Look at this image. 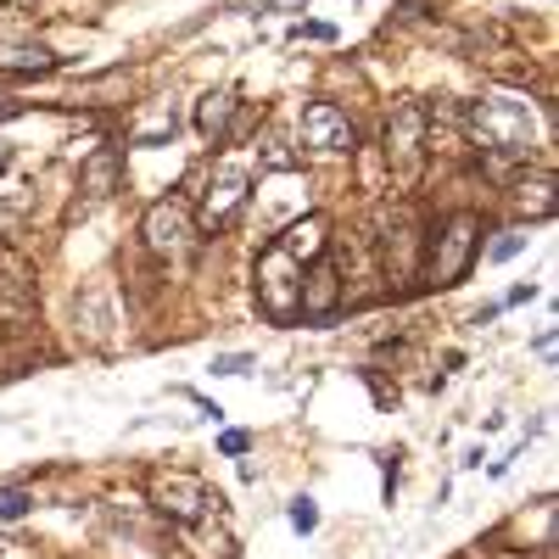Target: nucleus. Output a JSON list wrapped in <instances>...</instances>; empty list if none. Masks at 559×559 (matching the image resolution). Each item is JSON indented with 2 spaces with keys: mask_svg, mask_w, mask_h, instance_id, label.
<instances>
[{
  "mask_svg": "<svg viewBox=\"0 0 559 559\" xmlns=\"http://www.w3.org/2000/svg\"><path fill=\"white\" fill-rule=\"evenodd\" d=\"M386 168L403 179V185H414L419 179V163H426V107L419 102H403V107H392V118H386Z\"/></svg>",
  "mask_w": 559,
  "mask_h": 559,
  "instance_id": "nucleus-6",
  "label": "nucleus"
},
{
  "mask_svg": "<svg viewBox=\"0 0 559 559\" xmlns=\"http://www.w3.org/2000/svg\"><path fill=\"white\" fill-rule=\"evenodd\" d=\"M381 471H386V503L397 492V453H381Z\"/></svg>",
  "mask_w": 559,
  "mask_h": 559,
  "instance_id": "nucleus-24",
  "label": "nucleus"
},
{
  "mask_svg": "<svg viewBox=\"0 0 559 559\" xmlns=\"http://www.w3.org/2000/svg\"><path fill=\"white\" fill-rule=\"evenodd\" d=\"M302 34H308V39H336V28H331V23H302V28H297V39H302Z\"/></svg>",
  "mask_w": 559,
  "mask_h": 559,
  "instance_id": "nucleus-25",
  "label": "nucleus"
},
{
  "mask_svg": "<svg viewBox=\"0 0 559 559\" xmlns=\"http://www.w3.org/2000/svg\"><path fill=\"white\" fill-rule=\"evenodd\" d=\"M509 202H515L532 218H548L554 213V174H537V179H515V191H509Z\"/></svg>",
  "mask_w": 559,
  "mask_h": 559,
  "instance_id": "nucleus-17",
  "label": "nucleus"
},
{
  "mask_svg": "<svg viewBox=\"0 0 559 559\" xmlns=\"http://www.w3.org/2000/svg\"><path fill=\"white\" fill-rule=\"evenodd\" d=\"M347 308V280H342V269H336V258H313L308 269H302V302H297V313L308 319V324H324V319H336Z\"/></svg>",
  "mask_w": 559,
  "mask_h": 559,
  "instance_id": "nucleus-8",
  "label": "nucleus"
},
{
  "mask_svg": "<svg viewBox=\"0 0 559 559\" xmlns=\"http://www.w3.org/2000/svg\"><path fill=\"white\" fill-rule=\"evenodd\" d=\"M12 112H17V107H12V102H0V118H12Z\"/></svg>",
  "mask_w": 559,
  "mask_h": 559,
  "instance_id": "nucleus-27",
  "label": "nucleus"
},
{
  "mask_svg": "<svg viewBox=\"0 0 559 559\" xmlns=\"http://www.w3.org/2000/svg\"><path fill=\"white\" fill-rule=\"evenodd\" d=\"M247 448H252V437H247V431H224V437H218V453H229V459H241Z\"/></svg>",
  "mask_w": 559,
  "mask_h": 559,
  "instance_id": "nucleus-23",
  "label": "nucleus"
},
{
  "mask_svg": "<svg viewBox=\"0 0 559 559\" xmlns=\"http://www.w3.org/2000/svg\"><path fill=\"white\" fill-rule=\"evenodd\" d=\"M247 369H252L247 353H224V358H213V376H247Z\"/></svg>",
  "mask_w": 559,
  "mask_h": 559,
  "instance_id": "nucleus-21",
  "label": "nucleus"
},
{
  "mask_svg": "<svg viewBox=\"0 0 559 559\" xmlns=\"http://www.w3.org/2000/svg\"><path fill=\"white\" fill-rule=\"evenodd\" d=\"M476 252H481V213L459 207V213H448V218L437 224V236L426 241V258H419V274H426V286L448 292V286H459V280L471 274Z\"/></svg>",
  "mask_w": 559,
  "mask_h": 559,
  "instance_id": "nucleus-2",
  "label": "nucleus"
},
{
  "mask_svg": "<svg viewBox=\"0 0 559 559\" xmlns=\"http://www.w3.org/2000/svg\"><path fill=\"white\" fill-rule=\"evenodd\" d=\"M174 129H179V112H174V102H152L146 112H140V123L129 129V146H168V140H174Z\"/></svg>",
  "mask_w": 559,
  "mask_h": 559,
  "instance_id": "nucleus-14",
  "label": "nucleus"
},
{
  "mask_svg": "<svg viewBox=\"0 0 559 559\" xmlns=\"http://www.w3.org/2000/svg\"><path fill=\"white\" fill-rule=\"evenodd\" d=\"M118 174H123V157H118L112 146H102L96 157H90V163L79 168V185H84V197H90V202H107V197L118 191Z\"/></svg>",
  "mask_w": 559,
  "mask_h": 559,
  "instance_id": "nucleus-13",
  "label": "nucleus"
},
{
  "mask_svg": "<svg viewBox=\"0 0 559 559\" xmlns=\"http://www.w3.org/2000/svg\"><path fill=\"white\" fill-rule=\"evenodd\" d=\"M236 112H241L236 90H207V96L197 102V134L213 140V146H224V140L236 134Z\"/></svg>",
  "mask_w": 559,
  "mask_h": 559,
  "instance_id": "nucleus-12",
  "label": "nucleus"
},
{
  "mask_svg": "<svg viewBox=\"0 0 559 559\" xmlns=\"http://www.w3.org/2000/svg\"><path fill=\"white\" fill-rule=\"evenodd\" d=\"M292 526H297V532H313V526H319V509H313V498H297V503H292Z\"/></svg>",
  "mask_w": 559,
  "mask_h": 559,
  "instance_id": "nucleus-22",
  "label": "nucleus"
},
{
  "mask_svg": "<svg viewBox=\"0 0 559 559\" xmlns=\"http://www.w3.org/2000/svg\"><path fill=\"white\" fill-rule=\"evenodd\" d=\"M140 241H146V252L157 258H185L197 247V218H191V202L185 197H163L146 207V218H140Z\"/></svg>",
  "mask_w": 559,
  "mask_h": 559,
  "instance_id": "nucleus-5",
  "label": "nucleus"
},
{
  "mask_svg": "<svg viewBox=\"0 0 559 559\" xmlns=\"http://www.w3.org/2000/svg\"><path fill=\"white\" fill-rule=\"evenodd\" d=\"M258 302H263V313L269 319H297V302H302V263L280 247V241H269L263 252H258Z\"/></svg>",
  "mask_w": 559,
  "mask_h": 559,
  "instance_id": "nucleus-4",
  "label": "nucleus"
},
{
  "mask_svg": "<svg viewBox=\"0 0 559 559\" xmlns=\"http://www.w3.org/2000/svg\"><path fill=\"white\" fill-rule=\"evenodd\" d=\"M247 185H252V179H247L241 168H229V163H224V168L207 179V197H202V224H207V229H224L229 218H236V213L247 207Z\"/></svg>",
  "mask_w": 559,
  "mask_h": 559,
  "instance_id": "nucleus-11",
  "label": "nucleus"
},
{
  "mask_svg": "<svg viewBox=\"0 0 559 559\" xmlns=\"http://www.w3.org/2000/svg\"><path fill=\"white\" fill-rule=\"evenodd\" d=\"M532 297H537V286H515V292L503 297V308H509V302H532Z\"/></svg>",
  "mask_w": 559,
  "mask_h": 559,
  "instance_id": "nucleus-26",
  "label": "nucleus"
},
{
  "mask_svg": "<svg viewBox=\"0 0 559 559\" xmlns=\"http://www.w3.org/2000/svg\"><path fill=\"white\" fill-rule=\"evenodd\" d=\"M152 509L168 515V521H179V526H202L224 509V498L191 471H157L152 476Z\"/></svg>",
  "mask_w": 559,
  "mask_h": 559,
  "instance_id": "nucleus-3",
  "label": "nucleus"
},
{
  "mask_svg": "<svg viewBox=\"0 0 559 559\" xmlns=\"http://www.w3.org/2000/svg\"><path fill=\"white\" fill-rule=\"evenodd\" d=\"M426 236H419V218L408 213V207H397V218H392V229H386V280H397V286H408V280L419 274V247Z\"/></svg>",
  "mask_w": 559,
  "mask_h": 559,
  "instance_id": "nucleus-10",
  "label": "nucleus"
},
{
  "mask_svg": "<svg viewBox=\"0 0 559 559\" xmlns=\"http://www.w3.org/2000/svg\"><path fill=\"white\" fill-rule=\"evenodd\" d=\"M526 247H532V224H515V229H503V236L487 247V258L492 263H509V258H521Z\"/></svg>",
  "mask_w": 559,
  "mask_h": 559,
  "instance_id": "nucleus-18",
  "label": "nucleus"
},
{
  "mask_svg": "<svg viewBox=\"0 0 559 559\" xmlns=\"http://www.w3.org/2000/svg\"><path fill=\"white\" fill-rule=\"evenodd\" d=\"M34 313V263L17 247H0V319Z\"/></svg>",
  "mask_w": 559,
  "mask_h": 559,
  "instance_id": "nucleus-9",
  "label": "nucleus"
},
{
  "mask_svg": "<svg viewBox=\"0 0 559 559\" xmlns=\"http://www.w3.org/2000/svg\"><path fill=\"white\" fill-rule=\"evenodd\" d=\"M459 129H464V146H476L481 163L492 174H509L515 163H532L537 152V112L526 96H481V102H464L459 107Z\"/></svg>",
  "mask_w": 559,
  "mask_h": 559,
  "instance_id": "nucleus-1",
  "label": "nucleus"
},
{
  "mask_svg": "<svg viewBox=\"0 0 559 559\" xmlns=\"http://www.w3.org/2000/svg\"><path fill=\"white\" fill-rule=\"evenodd\" d=\"M51 68H57L51 45H0V73H12V79H34Z\"/></svg>",
  "mask_w": 559,
  "mask_h": 559,
  "instance_id": "nucleus-15",
  "label": "nucleus"
},
{
  "mask_svg": "<svg viewBox=\"0 0 559 559\" xmlns=\"http://www.w3.org/2000/svg\"><path fill=\"white\" fill-rule=\"evenodd\" d=\"M79 313L90 319V324H84V331H90V336H96V342H107V292H90V297L79 302Z\"/></svg>",
  "mask_w": 559,
  "mask_h": 559,
  "instance_id": "nucleus-19",
  "label": "nucleus"
},
{
  "mask_svg": "<svg viewBox=\"0 0 559 559\" xmlns=\"http://www.w3.org/2000/svg\"><path fill=\"white\" fill-rule=\"evenodd\" d=\"M297 129H302L308 152H324V157H353L358 152V129H353V118L336 102H308Z\"/></svg>",
  "mask_w": 559,
  "mask_h": 559,
  "instance_id": "nucleus-7",
  "label": "nucleus"
},
{
  "mask_svg": "<svg viewBox=\"0 0 559 559\" xmlns=\"http://www.w3.org/2000/svg\"><path fill=\"white\" fill-rule=\"evenodd\" d=\"M324 229H331V224H324L319 213H308V218H297L286 236H280V247H286L297 263H313V258L324 252Z\"/></svg>",
  "mask_w": 559,
  "mask_h": 559,
  "instance_id": "nucleus-16",
  "label": "nucleus"
},
{
  "mask_svg": "<svg viewBox=\"0 0 559 559\" xmlns=\"http://www.w3.org/2000/svg\"><path fill=\"white\" fill-rule=\"evenodd\" d=\"M28 509H34V492L28 487H0V521H23L28 515Z\"/></svg>",
  "mask_w": 559,
  "mask_h": 559,
  "instance_id": "nucleus-20",
  "label": "nucleus"
}]
</instances>
